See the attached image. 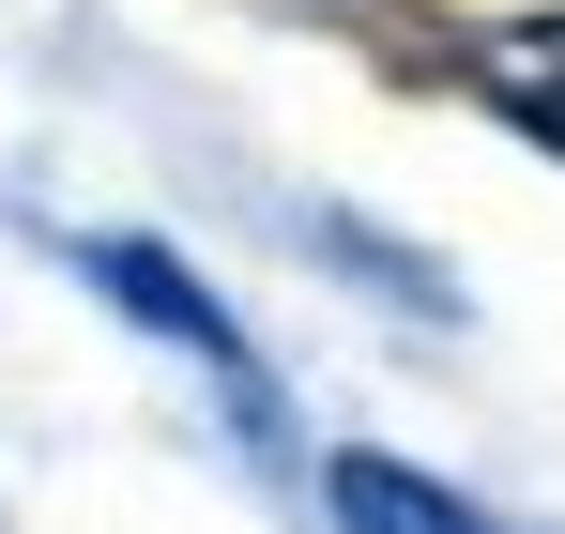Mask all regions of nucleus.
Here are the masks:
<instances>
[{
	"instance_id": "obj_3",
	"label": "nucleus",
	"mask_w": 565,
	"mask_h": 534,
	"mask_svg": "<svg viewBox=\"0 0 565 534\" xmlns=\"http://www.w3.org/2000/svg\"><path fill=\"white\" fill-rule=\"evenodd\" d=\"M321 504H337V534H489L459 489H428L413 458H337V473H321Z\"/></svg>"
},
{
	"instance_id": "obj_2",
	"label": "nucleus",
	"mask_w": 565,
	"mask_h": 534,
	"mask_svg": "<svg viewBox=\"0 0 565 534\" xmlns=\"http://www.w3.org/2000/svg\"><path fill=\"white\" fill-rule=\"evenodd\" d=\"M459 92L489 107V122H520V138L565 169V15H489V31L459 46Z\"/></svg>"
},
{
	"instance_id": "obj_1",
	"label": "nucleus",
	"mask_w": 565,
	"mask_h": 534,
	"mask_svg": "<svg viewBox=\"0 0 565 534\" xmlns=\"http://www.w3.org/2000/svg\"><path fill=\"white\" fill-rule=\"evenodd\" d=\"M77 275H93V290L138 321V337H169V352H184L199 382L230 397V428H276V366L245 352V321H230V306H214V290H199L169 245H138V229H77Z\"/></svg>"
}]
</instances>
